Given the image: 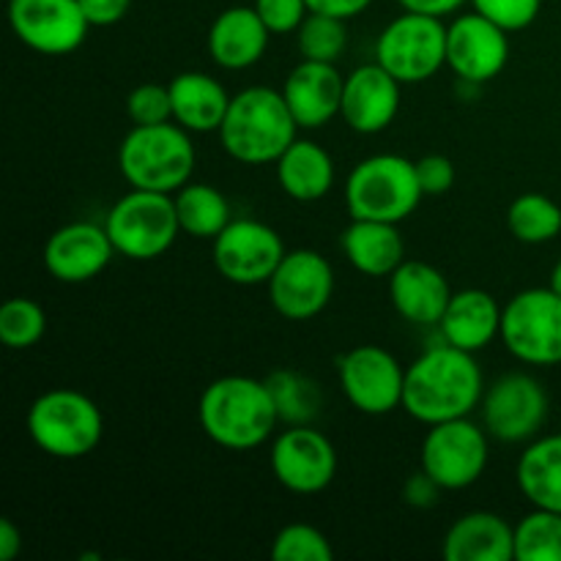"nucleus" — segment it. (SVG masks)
Masks as SVG:
<instances>
[{
  "label": "nucleus",
  "mask_w": 561,
  "mask_h": 561,
  "mask_svg": "<svg viewBox=\"0 0 561 561\" xmlns=\"http://www.w3.org/2000/svg\"><path fill=\"white\" fill-rule=\"evenodd\" d=\"M104 230L115 255L129 261H153L175 244L181 233L175 197L164 192L129 190L104 217Z\"/></svg>",
  "instance_id": "0eeeda50"
},
{
  "label": "nucleus",
  "mask_w": 561,
  "mask_h": 561,
  "mask_svg": "<svg viewBox=\"0 0 561 561\" xmlns=\"http://www.w3.org/2000/svg\"><path fill=\"white\" fill-rule=\"evenodd\" d=\"M510 60V33L480 11L455 16L447 25V66L469 85L496 80Z\"/></svg>",
  "instance_id": "f3484780"
},
{
  "label": "nucleus",
  "mask_w": 561,
  "mask_h": 561,
  "mask_svg": "<svg viewBox=\"0 0 561 561\" xmlns=\"http://www.w3.org/2000/svg\"><path fill=\"white\" fill-rule=\"evenodd\" d=\"M22 551V531L14 520H0V561H14Z\"/></svg>",
  "instance_id": "c03bdc74"
},
{
  "label": "nucleus",
  "mask_w": 561,
  "mask_h": 561,
  "mask_svg": "<svg viewBox=\"0 0 561 561\" xmlns=\"http://www.w3.org/2000/svg\"><path fill=\"white\" fill-rule=\"evenodd\" d=\"M488 431L471 416L431 425L422 442L420 463L425 474L442 485V491H466L488 469Z\"/></svg>",
  "instance_id": "9d476101"
},
{
  "label": "nucleus",
  "mask_w": 561,
  "mask_h": 561,
  "mask_svg": "<svg viewBox=\"0 0 561 561\" xmlns=\"http://www.w3.org/2000/svg\"><path fill=\"white\" fill-rule=\"evenodd\" d=\"M398 3L403 5V11H414V14H427L444 20V16L455 14V11L463 3H469V0H398Z\"/></svg>",
  "instance_id": "37998d69"
},
{
  "label": "nucleus",
  "mask_w": 561,
  "mask_h": 561,
  "mask_svg": "<svg viewBox=\"0 0 561 561\" xmlns=\"http://www.w3.org/2000/svg\"><path fill=\"white\" fill-rule=\"evenodd\" d=\"M175 211H179L181 233L192 239L214 241L230 225V203L217 186L190 181L175 192Z\"/></svg>",
  "instance_id": "c85d7f7f"
},
{
  "label": "nucleus",
  "mask_w": 561,
  "mask_h": 561,
  "mask_svg": "<svg viewBox=\"0 0 561 561\" xmlns=\"http://www.w3.org/2000/svg\"><path fill=\"white\" fill-rule=\"evenodd\" d=\"M27 433L44 455L80 460L99 447L104 420L99 405L77 389H49L27 409Z\"/></svg>",
  "instance_id": "39448f33"
},
{
  "label": "nucleus",
  "mask_w": 561,
  "mask_h": 561,
  "mask_svg": "<svg viewBox=\"0 0 561 561\" xmlns=\"http://www.w3.org/2000/svg\"><path fill=\"white\" fill-rule=\"evenodd\" d=\"M80 9L91 27H110L129 14L131 0H80Z\"/></svg>",
  "instance_id": "ea45409f"
},
{
  "label": "nucleus",
  "mask_w": 561,
  "mask_h": 561,
  "mask_svg": "<svg viewBox=\"0 0 561 561\" xmlns=\"http://www.w3.org/2000/svg\"><path fill=\"white\" fill-rule=\"evenodd\" d=\"M272 307L288 321H312L334 296V268L318 250H290L266 283Z\"/></svg>",
  "instance_id": "2eb2a0df"
},
{
  "label": "nucleus",
  "mask_w": 561,
  "mask_h": 561,
  "mask_svg": "<svg viewBox=\"0 0 561 561\" xmlns=\"http://www.w3.org/2000/svg\"><path fill=\"white\" fill-rule=\"evenodd\" d=\"M515 561H561V513L535 507L518 520Z\"/></svg>",
  "instance_id": "2f4dec72"
},
{
  "label": "nucleus",
  "mask_w": 561,
  "mask_h": 561,
  "mask_svg": "<svg viewBox=\"0 0 561 561\" xmlns=\"http://www.w3.org/2000/svg\"><path fill=\"white\" fill-rule=\"evenodd\" d=\"M192 131L175 121L157 126H131L121 140L118 170L131 190L175 195L192 181L197 164Z\"/></svg>",
  "instance_id": "20e7f679"
},
{
  "label": "nucleus",
  "mask_w": 561,
  "mask_h": 561,
  "mask_svg": "<svg viewBox=\"0 0 561 561\" xmlns=\"http://www.w3.org/2000/svg\"><path fill=\"white\" fill-rule=\"evenodd\" d=\"M400 88L381 64H365L345 77L343 115L345 124L359 135H378L389 129L400 113Z\"/></svg>",
  "instance_id": "6ab92c4d"
},
{
  "label": "nucleus",
  "mask_w": 561,
  "mask_h": 561,
  "mask_svg": "<svg viewBox=\"0 0 561 561\" xmlns=\"http://www.w3.org/2000/svg\"><path fill=\"white\" fill-rule=\"evenodd\" d=\"M9 22L14 36L42 55L75 53L91 27L80 0H9Z\"/></svg>",
  "instance_id": "dca6fc26"
},
{
  "label": "nucleus",
  "mask_w": 561,
  "mask_h": 561,
  "mask_svg": "<svg viewBox=\"0 0 561 561\" xmlns=\"http://www.w3.org/2000/svg\"><path fill=\"white\" fill-rule=\"evenodd\" d=\"M551 288L561 296V261L553 266V272H551Z\"/></svg>",
  "instance_id": "a18cd8bd"
},
{
  "label": "nucleus",
  "mask_w": 561,
  "mask_h": 561,
  "mask_svg": "<svg viewBox=\"0 0 561 561\" xmlns=\"http://www.w3.org/2000/svg\"><path fill=\"white\" fill-rule=\"evenodd\" d=\"M507 228L524 244H546L561 233V206L540 192H526L510 203Z\"/></svg>",
  "instance_id": "c756f323"
},
{
  "label": "nucleus",
  "mask_w": 561,
  "mask_h": 561,
  "mask_svg": "<svg viewBox=\"0 0 561 561\" xmlns=\"http://www.w3.org/2000/svg\"><path fill=\"white\" fill-rule=\"evenodd\" d=\"M268 392L285 425H310L321 409V392L316 381L294 370H277L266 378Z\"/></svg>",
  "instance_id": "7c9ffc66"
},
{
  "label": "nucleus",
  "mask_w": 561,
  "mask_h": 561,
  "mask_svg": "<svg viewBox=\"0 0 561 561\" xmlns=\"http://www.w3.org/2000/svg\"><path fill=\"white\" fill-rule=\"evenodd\" d=\"M551 400L529 373H507L482 394V427L502 444H526L540 436Z\"/></svg>",
  "instance_id": "9b49d317"
},
{
  "label": "nucleus",
  "mask_w": 561,
  "mask_h": 561,
  "mask_svg": "<svg viewBox=\"0 0 561 561\" xmlns=\"http://www.w3.org/2000/svg\"><path fill=\"white\" fill-rule=\"evenodd\" d=\"M285 244L272 225L261 219H230L214 239V266L228 283L252 288L266 285L285 257Z\"/></svg>",
  "instance_id": "ddd939ff"
},
{
  "label": "nucleus",
  "mask_w": 561,
  "mask_h": 561,
  "mask_svg": "<svg viewBox=\"0 0 561 561\" xmlns=\"http://www.w3.org/2000/svg\"><path fill=\"white\" fill-rule=\"evenodd\" d=\"M255 11L272 36H285V33L299 31V25L310 14V5L307 0H255Z\"/></svg>",
  "instance_id": "4c0bfd02"
},
{
  "label": "nucleus",
  "mask_w": 561,
  "mask_h": 561,
  "mask_svg": "<svg viewBox=\"0 0 561 561\" xmlns=\"http://www.w3.org/2000/svg\"><path fill=\"white\" fill-rule=\"evenodd\" d=\"M502 316L504 307L488 290H455L438 329H442L444 343L477 354L502 337Z\"/></svg>",
  "instance_id": "5701e85b"
},
{
  "label": "nucleus",
  "mask_w": 561,
  "mask_h": 561,
  "mask_svg": "<svg viewBox=\"0 0 561 561\" xmlns=\"http://www.w3.org/2000/svg\"><path fill=\"white\" fill-rule=\"evenodd\" d=\"M348 20H337L329 14L310 11L307 20L296 31V44L305 60H321V64H337L348 47Z\"/></svg>",
  "instance_id": "473e14b6"
},
{
  "label": "nucleus",
  "mask_w": 561,
  "mask_h": 561,
  "mask_svg": "<svg viewBox=\"0 0 561 561\" xmlns=\"http://www.w3.org/2000/svg\"><path fill=\"white\" fill-rule=\"evenodd\" d=\"M47 332V312L38 301L16 296L0 307V343L11 351L33 348Z\"/></svg>",
  "instance_id": "72a5a7b5"
},
{
  "label": "nucleus",
  "mask_w": 561,
  "mask_h": 561,
  "mask_svg": "<svg viewBox=\"0 0 561 561\" xmlns=\"http://www.w3.org/2000/svg\"><path fill=\"white\" fill-rule=\"evenodd\" d=\"M274 561H332L329 537L310 524H288L272 542Z\"/></svg>",
  "instance_id": "f704fd0d"
},
{
  "label": "nucleus",
  "mask_w": 561,
  "mask_h": 561,
  "mask_svg": "<svg viewBox=\"0 0 561 561\" xmlns=\"http://www.w3.org/2000/svg\"><path fill=\"white\" fill-rule=\"evenodd\" d=\"M268 38L272 31L263 25L255 5H233L211 22L206 47L219 69L244 71L266 55Z\"/></svg>",
  "instance_id": "4be33fe9"
},
{
  "label": "nucleus",
  "mask_w": 561,
  "mask_h": 561,
  "mask_svg": "<svg viewBox=\"0 0 561 561\" xmlns=\"http://www.w3.org/2000/svg\"><path fill=\"white\" fill-rule=\"evenodd\" d=\"M376 64L403 85H416L447 66V25L438 16L403 11L376 42Z\"/></svg>",
  "instance_id": "6e6552de"
},
{
  "label": "nucleus",
  "mask_w": 561,
  "mask_h": 561,
  "mask_svg": "<svg viewBox=\"0 0 561 561\" xmlns=\"http://www.w3.org/2000/svg\"><path fill=\"white\" fill-rule=\"evenodd\" d=\"M113 255L115 247L104 225L69 222L55 230L44 244V268L58 283L80 285L99 277Z\"/></svg>",
  "instance_id": "a211bd4d"
},
{
  "label": "nucleus",
  "mask_w": 561,
  "mask_h": 561,
  "mask_svg": "<svg viewBox=\"0 0 561 561\" xmlns=\"http://www.w3.org/2000/svg\"><path fill=\"white\" fill-rule=\"evenodd\" d=\"M502 340L524 365H561V296L548 288H529L504 305Z\"/></svg>",
  "instance_id": "1a4fd4ad"
},
{
  "label": "nucleus",
  "mask_w": 561,
  "mask_h": 561,
  "mask_svg": "<svg viewBox=\"0 0 561 561\" xmlns=\"http://www.w3.org/2000/svg\"><path fill=\"white\" fill-rule=\"evenodd\" d=\"M453 294L447 277L425 261H403L389 274L392 307L414 327H438Z\"/></svg>",
  "instance_id": "412c9836"
},
{
  "label": "nucleus",
  "mask_w": 561,
  "mask_h": 561,
  "mask_svg": "<svg viewBox=\"0 0 561 561\" xmlns=\"http://www.w3.org/2000/svg\"><path fill=\"white\" fill-rule=\"evenodd\" d=\"M469 3L507 33L529 27L542 9V0H469Z\"/></svg>",
  "instance_id": "e433bc0d"
},
{
  "label": "nucleus",
  "mask_w": 561,
  "mask_h": 561,
  "mask_svg": "<svg viewBox=\"0 0 561 561\" xmlns=\"http://www.w3.org/2000/svg\"><path fill=\"white\" fill-rule=\"evenodd\" d=\"M515 480L531 507L561 513V433L529 442L515 466Z\"/></svg>",
  "instance_id": "cd10ccee"
},
{
  "label": "nucleus",
  "mask_w": 561,
  "mask_h": 561,
  "mask_svg": "<svg viewBox=\"0 0 561 561\" xmlns=\"http://www.w3.org/2000/svg\"><path fill=\"white\" fill-rule=\"evenodd\" d=\"M170 102H173V121L192 135L219 131L228 115L230 99L219 80L203 71H181L168 82Z\"/></svg>",
  "instance_id": "393cba45"
},
{
  "label": "nucleus",
  "mask_w": 561,
  "mask_h": 561,
  "mask_svg": "<svg viewBox=\"0 0 561 561\" xmlns=\"http://www.w3.org/2000/svg\"><path fill=\"white\" fill-rule=\"evenodd\" d=\"M272 474L296 496H316L337 477V449L312 425H288L272 444Z\"/></svg>",
  "instance_id": "4468645a"
},
{
  "label": "nucleus",
  "mask_w": 561,
  "mask_h": 561,
  "mask_svg": "<svg viewBox=\"0 0 561 561\" xmlns=\"http://www.w3.org/2000/svg\"><path fill=\"white\" fill-rule=\"evenodd\" d=\"M403 499L409 507L427 510L442 499V485H438L431 474H425V471L420 469V474H411L409 482H405Z\"/></svg>",
  "instance_id": "a19ab883"
},
{
  "label": "nucleus",
  "mask_w": 561,
  "mask_h": 561,
  "mask_svg": "<svg viewBox=\"0 0 561 561\" xmlns=\"http://www.w3.org/2000/svg\"><path fill=\"white\" fill-rule=\"evenodd\" d=\"M370 3L373 0H307L310 11L337 16V20H354V16L365 14Z\"/></svg>",
  "instance_id": "79ce46f5"
},
{
  "label": "nucleus",
  "mask_w": 561,
  "mask_h": 561,
  "mask_svg": "<svg viewBox=\"0 0 561 561\" xmlns=\"http://www.w3.org/2000/svg\"><path fill=\"white\" fill-rule=\"evenodd\" d=\"M442 553L447 561H515V526L502 515L474 510L449 526Z\"/></svg>",
  "instance_id": "b1692460"
},
{
  "label": "nucleus",
  "mask_w": 561,
  "mask_h": 561,
  "mask_svg": "<svg viewBox=\"0 0 561 561\" xmlns=\"http://www.w3.org/2000/svg\"><path fill=\"white\" fill-rule=\"evenodd\" d=\"M416 162L400 153H376L351 170L345 181V206L351 219H376L400 225L422 203Z\"/></svg>",
  "instance_id": "423d86ee"
},
{
  "label": "nucleus",
  "mask_w": 561,
  "mask_h": 561,
  "mask_svg": "<svg viewBox=\"0 0 561 561\" xmlns=\"http://www.w3.org/2000/svg\"><path fill=\"white\" fill-rule=\"evenodd\" d=\"M416 179H420L422 195L438 197L453 190L458 170H455L453 159L444 157V153H427L416 162Z\"/></svg>",
  "instance_id": "58836bf2"
},
{
  "label": "nucleus",
  "mask_w": 561,
  "mask_h": 561,
  "mask_svg": "<svg viewBox=\"0 0 561 561\" xmlns=\"http://www.w3.org/2000/svg\"><path fill=\"white\" fill-rule=\"evenodd\" d=\"M274 170L285 195L299 203L321 201L334 186V159L312 140L296 137L288 151L274 162Z\"/></svg>",
  "instance_id": "bb28decb"
},
{
  "label": "nucleus",
  "mask_w": 561,
  "mask_h": 561,
  "mask_svg": "<svg viewBox=\"0 0 561 561\" xmlns=\"http://www.w3.org/2000/svg\"><path fill=\"white\" fill-rule=\"evenodd\" d=\"M343 88L345 77L340 75L337 66L301 58V64L285 80L283 96L299 129H321L340 115Z\"/></svg>",
  "instance_id": "aec40b11"
},
{
  "label": "nucleus",
  "mask_w": 561,
  "mask_h": 561,
  "mask_svg": "<svg viewBox=\"0 0 561 561\" xmlns=\"http://www.w3.org/2000/svg\"><path fill=\"white\" fill-rule=\"evenodd\" d=\"M485 394V376L474 354L442 343L405 367L403 411L422 425L471 416Z\"/></svg>",
  "instance_id": "f257e3e1"
},
{
  "label": "nucleus",
  "mask_w": 561,
  "mask_h": 561,
  "mask_svg": "<svg viewBox=\"0 0 561 561\" xmlns=\"http://www.w3.org/2000/svg\"><path fill=\"white\" fill-rule=\"evenodd\" d=\"M340 389L359 414L387 416L403 409L405 367L381 345H356L337 362Z\"/></svg>",
  "instance_id": "f8f14e48"
},
{
  "label": "nucleus",
  "mask_w": 561,
  "mask_h": 561,
  "mask_svg": "<svg viewBox=\"0 0 561 561\" xmlns=\"http://www.w3.org/2000/svg\"><path fill=\"white\" fill-rule=\"evenodd\" d=\"M126 115L131 126H157L173 121V102L170 88L157 82H142L126 96Z\"/></svg>",
  "instance_id": "c9c22d12"
},
{
  "label": "nucleus",
  "mask_w": 561,
  "mask_h": 561,
  "mask_svg": "<svg viewBox=\"0 0 561 561\" xmlns=\"http://www.w3.org/2000/svg\"><path fill=\"white\" fill-rule=\"evenodd\" d=\"M340 244L351 266L367 277H389L405 261V241L394 222L351 219Z\"/></svg>",
  "instance_id": "a878e982"
},
{
  "label": "nucleus",
  "mask_w": 561,
  "mask_h": 561,
  "mask_svg": "<svg viewBox=\"0 0 561 561\" xmlns=\"http://www.w3.org/2000/svg\"><path fill=\"white\" fill-rule=\"evenodd\" d=\"M294 113L283 91L252 85L230 99L228 115L219 126V140L228 157L241 164H274L296 140Z\"/></svg>",
  "instance_id": "7ed1b4c3"
},
{
  "label": "nucleus",
  "mask_w": 561,
  "mask_h": 561,
  "mask_svg": "<svg viewBox=\"0 0 561 561\" xmlns=\"http://www.w3.org/2000/svg\"><path fill=\"white\" fill-rule=\"evenodd\" d=\"M197 422L217 447L247 453L274 436L279 414L266 381L250 376H222L203 389Z\"/></svg>",
  "instance_id": "f03ea898"
}]
</instances>
